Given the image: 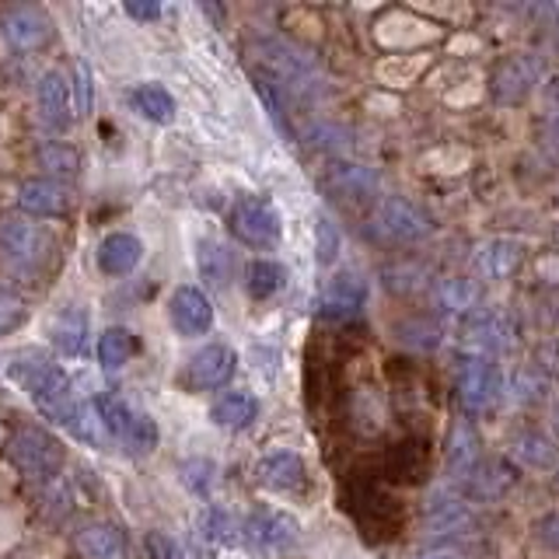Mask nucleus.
<instances>
[{
	"label": "nucleus",
	"instance_id": "nucleus-41",
	"mask_svg": "<svg viewBox=\"0 0 559 559\" xmlns=\"http://www.w3.org/2000/svg\"><path fill=\"white\" fill-rule=\"evenodd\" d=\"M308 136H311V144L322 147V151H346L349 147V136L340 127H314Z\"/></svg>",
	"mask_w": 559,
	"mask_h": 559
},
{
	"label": "nucleus",
	"instance_id": "nucleus-4",
	"mask_svg": "<svg viewBox=\"0 0 559 559\" xmlns=\"http://www.w3.org/2000/svg\"><path fill=\"white\" fill-rule=\"evenodd\" d=\"M95 409L102 416L105 430L116 437L127 454L144 459V454H151L157 448V437H162V433H157V424L144 409H136V406H130V402H122L116 395H102L95 402Z\"/></svg>",
	"mask_w": 559,
	"mask_h": 559
},
{
	"label": "nucleus",
	"instance_id": "nucleus-43",
	"mask_svg": "<svg viewBox=\"0 0 559 559\" xmlns=\"http://www.w3.org/2000/svg\"><path fill=\"white\" fill-rule=\"evenodd\" d=\"M203 528H210L206 538H214V542H231V538H227V532H231V528H227V514H224V511H210Z\"/></svg>",
	"mask_w": 559,
	"mask_h": 559
},
{
	"label": "nucleus",
	"instance_id": "nucleus-22",
	"mask_svg": "<svg viewBox=\"0 0 559 559\" xmlns=\"http://www.w3.org/2000/svg\"><path fill=\"white\" fill-rule=\"evenodd\" d=\"M521 262H524V245L514 241V238H489L483 249L476 252V270L486 280L514 276Z\"/></svg>",
	"mask_w": 559,
	"mask_h": 559
},
{
	"label": "nucleus",
	"instance_id": "nucleus-2",
	"mask_svg": "<svg viewBox=\"0 0 559 559\" xmlns=\"http://www.w3.org/2000/svg\"><path fill=\"white\" fill-rule=\"evenodd\" d=\"M259 63L266 67V81L273 92L290 95V98H311L322 87V74L308 52L294 49L287 43H262L259 46Z\"/></svg>",
	"mask_w": 559,
	"mask_h": 559
},
{
	"label": "nucleus",
	"instance_id": "nucleus-32",
	"mask_svg": "<svg viewBox=\"0 0 559 559\" xmlns=\"http://www.w3.org/2000/svg\"><path fill=\"white\" fill-rule=\"evenodd\" d=\"M133 105H136V112H144L151 122H171L175 119V98L168 87L162 84H140L133 87Z\"/></svg>",
	"mask_w": 559,
	"mask_h": 559
},
{
	"label": "nucleus",
	"instance_id": "nucleus-1",
	"mask_svg": "<svg viewBox=\"0 0 559 559\" xmlns=\"http://www.w3.org/2000/svg\"><path fill=\"white\" fill-rule=\"evenodd\" d=\"M8 374H11V381L22 384L25 395L35 402V409H39L46 419L81 433L84 416H81V406H78L74 384H70L67 371L57 360L39 354V349H25V354H17L8 364Z\"/></svg>",
	"mask_w": 559,
	"mask_h": 559
},
{
	"label": "nucleus",
	"instance_id": "nucleus-6",
	"mask_svg": "<svg viewBox=\"0 0 559 559\" xmlns=\"http://www.w3.org/2000/svg\"><path fill=\"white\" fill-rule=\"evenodd\" d=\"M241 542L249 546L255 556H273V552H287L301 524H297L287 511H276V507H255V511L241 521Z\"/></svg>",
	"mask_w": 559,
	"mask_h": 559
},
{
	"label": "nucleus",
	"instance_id": "nucleus-9",
	"mask_svg": "<svg viewBox=\"0 0 559 559\" xmlns=\"http://www.w3.org/2000/svg\"><path fill=\"white\" fill-rule=\"evenodd\" d=\"M231 224H235V235L245 245H252V249H273L280 235H284L280 210L262 197H241L231 210Z\"/></svg>",
	"mask_w": 559,
	"mask_h": 559
},
{
	"label": "nucleus",
	"instance_id": "nucleus-47",
	"mask_svg": "<svg viewBox=\"0 0 559 559\" xmlns=\"http://www.w3.org/2000/svg\"><path fill=\"white\" fill-rule=\"evenodd\" d=\"M549 140L559 147V116H552V119H549Z\"/></svg>",
	"mask_w": 559,
	"mask_h": 559
},
{
	"label": "nucleus",
	"instance_id": "nucleus-15",
	"mask_svg": "<svg viewBox=\"0 0 559 559\" xmlns=\"http://www.w3.org/2000/svg\"><path fill=\"white\" fill-rule=\"evenodd\" d=\"M171 325L182 332V336H206L210 325H214V308H210L206 294L200 287H179L168 301Z\"/></svg>",
	"mask_w": 559,
	"mask_h": 559
},
{
	"label": "nucleus",
	"instance_id": "nucleus-5",
	"mask_svg": "<svg viewBox=\"0 0 559 559\" xmlns=\"http://www.w3.org/2000/svg\"><path fill=\"white\" fill-rule=\"evenodd\" d=\"M8 459H11V465L17 472H22V476L46 483L52 476H60V468H63V444L52 433H46V430L25 427V430H17L11 437Z\"/></svg>",
	"mask_w": 559,
	"mask_h": 559
},
{
	"label": "nucleus",
	"instance_id": "nucleus-45",
	"mask_svg": "<svg viewBox=\"0 0 559 559\" xmlns=\"http://www.w3.org/2000/svg\"><path fill=\"white\" fill-rule=\"evenodd\" d=\"M127 14H130V17H140V22H157V17H162V4H157V0H151V4H140V0H130V4H127Z\"/></svg>",
	"mask_w": 559,
	"mask_h": 559
},
{
	"label": "nucleus",
	"instance_id": "nucleus-17",
	"mask_svg": "<svg viewBox=\"0 0 559 559\" xmlns=\"http://www.w3.org/2000/svg\"><path fill=\"white\" fill-rule=\"evenodd\" d=\"M325 189L340 200L367 203L378 197L381 179H378V171L367 165H332V171L325 175Z\"/></svg>",
	"mask_w": 559,
	"mask_h": 559
},
{
	"label": "nucleus",
	"instance_id": "nucleus-42",
	"mask_svg": "<svg viewBox=\"0 0 559 559\" xmlns=\"http://www.w3.org/2000/svg\"><path fill=\"white\" fill-rule=\"evenodd\" d=\"M535 535H538V542L546 546L549 552H559V511H549L546 518H542L538 524H535Z\"/></svg>",
	"mask_w": 559,
	"mask_h": 559
},
{
	"label": "nucleus",
	"instance_id": "nucleus-34",
	"mask_svg": "<svg viewBox=\"0 0 559 559\" xmlns=\"http://www.w3.org/2000/svg\"><path fill=\"white\" fill-rule=\"evenodd\" d=\"M507 392H511L521 406H542L552 389H549V378L542 371H535V367L528 364V367H521V371H514L511 384H507Z\"/></svg>",
	"mask_w": 559,
	"mask_h": 559
},
{
	"label": "nucleus",
	"instance_id": "nucleus-13",
	"mask_svg": "<svg viewBox=\"0 0 559 559\" xmlns=\"http://www.w3.org/2000/svg\"><path fill=\"white\" fill-rule=\"evenodd\" d=\"M17 206L35 217H63L74 206V192L60 179H28L17 186Z\"/></svg>",
	"mask_w": 559,
	"mask_h": 559
},
{
	"label": "nucleus",
	"instance_id": "nucleus-16",
	"mask_svg": "<svg viewBox=\"0 0 559 559\" xmlns=\"http://www.w3.org/2000/svg\"><path fill=\"white\" fill-rule=\"evenodd\" d=\"M255 483L262 489H276V493H294L305 486V462L294 451H273L255 465Z\"/></svg>",
	"mask_w": 559,
	"mask_h": 559
},
{
	"label": "nucleus",
	"instance_id": "nucleus-44",
	"mask_svg": "<svg viewBox=\"0 0 559 559\" xmlns=\"http://www.w3.org/2000/svg\"><path fill=\"white\" fill-rule=\"evenodd\" d=\"M416 559H465L459 546H451V542H441V546H427V549H419Z\"/></svg>",
	"mask_w": 559,
	"mask_h": 559
},
{
	"label": "nucleus",
	"instance_id": "nucleus-26",
	"mask_svg": "<svg viewBox=\"0 0 559 559\" xmlns=\"http://www.w3.org/2000/svg\"><path fill=\"white\" fill-rule=\"evenodd\" d=\"M210 419L224 430H245L259 419V399L252 392H224L210 409Z\"/></svg>",
	"mask_w": 559,
	"mask_h": 559
},
{
	"label": "nucleus",
	"instance_id": "nucleus-49",
	"mask_svg": "<svg viewBox=\"0 0 559 559\" xmlns=\"http://www.w3.org/2000/svg\"><path fill=\"white\" fill-rule=\"evenodd\" d=\"M552 479H556V486H559V462H556V468H552Z\"/></svg>",
	"mask_w": 559,
	"mask_h": 559
},
{
	"label": "nucleus",
	"instance_id": "nucleus-39",
	"mask_svg": "<svg viewBox=\"0 0 559 559\" xmlns=\"http://www.w3.org/2000/svg\"><path fill=\"white\" fill-rule=\"evenodd\" d=\"M535 371H542L546 378H559V336L546 340V343H538L535 349Z\"/></svg>",
	"mask_w": 559,
	"mask_h": 559
},
{
	"label": "nucleus",
	"instance_id": "nucleus-40",
	"mask_svg": "<svg viewBox=\"0 0 559 559\" xmlns=\"http://www.w3.org/2000/svg\"><path fill=\"white\" fill-rule=\"evenodd\" d=\"M340 255V231L329 217H319V262H332Z\"/></svg>",
	"mask_w": 559,
	"mask_h": 559
},
{
	"label": "nucleus",
	"instance_id": "nucleus-50",
	"mask_svg": "<svg viewBox=\"0 0 559 559\" xmlns=\"http://www.w3.org/2000/svg\"><path fill=\"white\" fill-rule=\"evenodd\" d=\"M556 241H559V227H556Z\"/></svg>",
	"mask_w": 559,
	"mask_h": 559
},
{
	"label": "nucleus",
	"instance_id": "nucleus-33",
	"mask_svg": "<svg viewBox=\"0 0 559 559\" xmlns=\"http://www.w3.org/2000/svg\"><path fill=\"white\" fill-rule=\"evenodd\" d=\"M133 354V332L122 325H109L98 336V364L105 371H119L122 364L130 360Z\"/></svg>",
	"mask_w": 559,
	"mask_h": 559
},
{
	"label": "nucleus",
	"instance_id": "nucleus-46",
	"mask_svg": "<svg viewBox=\"0 0 559 559\" xmlns=\"http://www.w3.org/2000/svg\"><path fill=\"white\" fill-rule=\"evenodd\" d=\"M542 102H546L549 116H559V74L542 81Z\"/></svg>",
	"mask_w": 559,
	"mask_h": 559
},
{
	"label": "nucleus",
	"instance_id": "nucleus-37",
	"mask_svg": "<svg viewBox=\"0 0 559 559\" xmlns=\"http://www.w3.org/2000/svg\"><path fill=\"white\" fill-rule=\"evenodd\" d=\"M144 549H147L151 559H186L179 542H175L168 532H157V528L144 535Z\"/></svg>",
	"mask_w": 559,
	"mask_h": 559
},
{
	"label": "nucleus",
	"instance_id": "nucleus-18",
	"mask_svg": "<svg viewBox=\"0 0 559 559\" xmlns=\"http://www.w3.org/2000/svg\"><path fill=\"white\" fill-rule=\"evenodd\" d=\"M140 259H144V245L130 231H112L98 245V270L105 276H127L140 266Z\"/></svg>",
	"mask_w": 559,
	"mask_h": 559
},
{
	"label": "nucleus",
	"instance_id": "nucleus-24",
	"mask_svg": "<svg viewBox=\"0 0 559 559\" xmlns=\"http://www.w3.org/2000/svg\"><path fill=\"white\" fill-rule=\"evenodd\" d=\"M433 301L444 314L468 319V314L479 308V284H476V280H468V276H444V280H437Z\"/></svg>",
	"mask_w": 559,
	"mask_h": 559
},
{
	"label": "nucleus",
	"instance_id": "nucleus-21",
	"mask_svg": "<svg viewBox=\"0 0 559 559\" xmlns=\"http://www.w3.org/2000/svg\"><path fill=\"white\" fill-rule=\"evenodd\" d=\"M35 109H39V119L49 130L63 133L70 127V92L60 74H43L39 84H35Z\"/></svg>",
	"mask_w": 559,
	"mask_h": 559
},
{
	"label": "nucleus",
	"instance_id": "nucleus-48",
	"mask_svg": "<svg viewBox=\"0 0 559 559\" xmlns=\"http://www.w3.org/2000/svg\"><path fill=\"white\" fill-rule=\"evenodd\" d=\"M552 430L559 433V399H552Z\"/></svg>",
	"mask_w": 559,
	"mask_h": 559
},
{
	"label": "nucleus",
	"instance_id": "nucleus-11",
	"mask_svg": "<svg viewBox=\"0 0 559 559\" xmlns=\"http://www.w3.org/2000/svg\"><path fill=\"white\" fill-rule=\"evenodd\" d=\"M538 81H542V60L535 52H514V57L497 63L489 92H493V102L500 105H518L535 92Z\"/></svg>",
	"mask_w": 559,
	"mask_h": 559
},
{
	"label": "nucleus",
	"instance_id": "nucleus-3",
	"mask_svg": "<svg viewBox=\"0 0 559 559\" xmlns=\"http://www.w3.org/2000/svg\"><path fill=\"white\" fill-rule=\"evenodd\" d=\"M454 389H459V406L465 416L479 419L486 413H493L503 392H507V381L503 371L493 357H479V354H465L459 360V371H454Z\"/></svg>",
	"mask_w": 559,
	"mask_h": 559
},
{
	"label": "nucleus",
	"instance_id": "nucleus-36",
	"mask_svg": "<svg viewBox=\"0 0 559 559\" xmlns=\"http://www.w3.org/2000/svg\"><path fill=\"white\" fill-rule=\"evenodd\" d=\"M39 165L49 175H74L78 171V151L63 144H46L39 147Z\"/></svg>",
	"mask_w": 559,
	"mask_h": 559
},
{
	"label": "nucleus",
	"instance_id": "nucleus-38",
	"mask_svg": "<svg viewBox=\"0 0 559 559\" xmlns=\"http://www.w3.org/2000/svg\"><path fill=\"white\" fill-rule=\"evenodd\" d=\"M25 322V305L14 294H0V336H8Z\"/></svg>",
	"mask_w": 559,
	"mask_h": 559
},
{
	"label": "nucleus",
	"instance_id": "nucleus-30",
	"mask_svg": "<svg viewBox=\"0 0 559 559\" xmlns=\"http://www.w3.org/2000/svg\"><path fill=\"white\" fill-rule=\"evenodd\" d=\"M49 340L63 357H81L84 340H87V314L74 311V308L60 311L49 325Z\"/></svg>",
	"mask_w": 559,
	"mask_h": 559
},
{
	"label": "nucleus",
	"instance_id": "nucleus-27",
	"mask_svg": "<svg viewBox=\"0 0 559 559\" xmlns=\"http://www.w3.org/2000/svg\"><path fill=\"white\" fill-rule=\"evenodd\" d=\"M427 528L433 535H465L472 528V511L459 497H433L427 507Z\"/></svg>",
	"mask_w": 559,
	"mask_h": 559
},
{
	"label": "nucleus",
	"instance_id": "nucleus-31",
	"mask_svg": "<svg viewBox=\"0 0 559 559\" xmlns=\"http://www.w3.org/2000/svg\"><path fill=\"white\" fill-rule=\"evenodd\" d=\"M200 273L210 287L224 290L235 280V255L221 241H200Z\"/></svg>",
	"mask_w": 559,
	"mask_h": 559
},
{
	"label": "nucleus",
	"instance_id": "nucleus-20",
	"mask_svg": "<svg viewBox=\"0 0 559 559\" xmlns=\"http://www.w3.org/2000/svg\"><path fill=\"white\" fill-rule=\"evenodd\" d=\"M0 28L17 49H39L49 39V17L39 8H8L0 17Z\"/></svg>",
	"mask_w": 559,
	"mask_h": 559
},
{
	"label": "nucleus",
	"instance_id": "nucleus-28",
	"mask_svg": "<svg viewBox=\"0 0 559 559\" xmlns=\"http://www.w3.org/2000/svg\"><path fill=\"white\" fill-rule=\"evenodd\" d=\"M514 459L521 462V465H528V468H556V462H559V448H556V441L549 433H542V430H535V427H528V430H521L518 437H514Z\"/></svg>",
	"mask_w": 559,
	"mask_h": 559
},
{
	"label": "nucleus",
	"instance_id": "nucleus-35",
	"mask_svg": "<svg viewBox=\"0 0 559 559\" xmlns=\"http://www.w3.org/2000/svg\"><path fill=\"white\" fill-rule=\"evenodd\" d=\"M399 336H402V343H409L416 349H433L441 343V325L433 319H409L399 325Z\"/></svg>",
	"mask_w": 559,
	"mask_h": 559
},
{
	"label": "nucleus",
	"instance_id": "nucleus-25",
	"mask_svg": "<svg viewBox=\"0 0 559 559\" xmlns=\"http://www.w3.org/2000/svg\"><path fill=\"white\" fill-rule=\"evenodd\" d=\"M78 549L84 559H127L130 556L122 532L116 524H105V521H95L78 532Z\"/></svg>",
	"mask_w": 559,
	"mask_h": 559
},
{
	"label": "nucleus",
	"instance_id": "nucleus-7",
	"mask_svg": "<svg viewBox=\"0 0 559 559\" xmlns=\"http://www.w3.org/2000/svg\"><path fill=\"white\" fill-rule=\"evenodd\" d=\"M518 343V322L511 311L503 308H476L465 319V346L468 354L493 357L507 354Z\"/></svg>",
	"mask_w": 559,
	"mask_h": 559
},
{
	"label": "nucleus",
	"instance_id": "nucleus-29",
	"mask_svg": "<svg viewBox=\"0 0 559 559\" xmlns=\"http://www.w3.org/2000/svg\"><path fill=\"white\" fill-rule=\"evenodd\" d=\"M287 284V270L280 266L276 259H252L249 266H245V290L255 301H270Z\"/></svg>",
	"mask_w": 559,
	"mask_h": 559
},
{
	"label": "nucleus",
	"instance_id": "nucleus-10",
	"mask_svg": "<svg viewBox=\"0 0 559 559\" xmlns=\"http://www.w3.org/2000/svg\"><path fill=\"white\" fill-rule=\"evenodd\" d=\"M374 231L384 241L413 245V241H424L433 231V224L416 203L402 200V197H384L374 210Z\"/></svg>",
	"mask_w": 559,
	"mask_h": 559
},
{
	"label": "nucleus",
	"instance_id": "nucleus-23",
	"mask_svg": "<svg viewBox=\"0 0 559 559\" xmlns=\"http://www.w3.org/2000/svg\"><path fill=\"white\" fill-rule=\"evenodd\" d=\"M465 486H468V497H476V500H500L518 486V468L503 459H486L472 472V479Z\"/></svg>",
	"mask_w": 559,
	"mask_h": 559
},
{
	"label": "nucleus",
	"instance_id": "nucleus-14",
	"mask_svg": "<svg viewBox=\"0 0 559 559\" xmlns=\"http://www.w3.org/2000/svg\"><path fill=\"white\" fill-rule=\"evenodd\" d=\"M364 301H367L364 280L357 273H336L319 297V311L332 322H346V319H354V314H360Z\"/></svg>",
	"mask_w": 559,
	"mask_h": 559
},
{
	"label": "nucleus",
	"instance_id": "nucleus-12",
	"mask_svg": "<svg viewBox=\"0 0 559 559\" xmlns=\"http://www.w3.org/2000/svg\"><path fill=\"white\" fill-rule=\"evenodd\" d=\"M52 249V238L43 231V227H35L22 217H4L0 221V252H4L11 262L25 270H39L46 255Z\"/></svg>",
	"mask_w": 559,
	"mask_h": 559
},
{
	"label": "nucleus",
	"instance_id": "nucleus-8",
	"mask_svg": "<svg viewBox=\"0 0 559 559\" xmlns=\"http://www.w3.org/2000/svg\"><path fill=\"white\" fill-rule=\"evenodd\" d=\"M235 367H238V357H235L231 346L210 343V346L197 349V354L189 357L186 371L179 374V384H182L186 392H192V395L217 392V389H224V384L235 378Z\"/></svg>",
	"mask_w": 559,
	"mask_h": 559
},
{
	"label": "nucleus",
	"instance_id": "nucleus-19",
	"mask_svg": "<svg viewBox=\"0 0 559 559\" xmlns=\"http://www.w3.org/2000/svg\"><path fill=\"white\" fill-rule=\"evenodd\" d=\"M479 433L472 430L465 419L454 424L451 437H448V451H444V468L454 483H468L472 472L479 468Z\"/></svg>",
	"mask_w": 559,
	"mask_h": 559
}]
</instances>
